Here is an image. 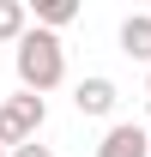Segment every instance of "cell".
Masks as SVG:
<instances>
[{
	"label": "cell",
	"mask_w": 151,
	"mask_h": 157,
	"mask_svg": "<svg viewBox=\"0 0 151 157\" xmlns=\"http://www.w3.org/2000/svg\"><path fill=\"white\" fill-rule=\"evenodd\" d=\"M42 121H48V103H42V97H30V91L6 97V103H0V151L30 145V139L42 133Z\"/></svg>",
	"instance_id": "obj_2"
},
{
	"label": "cell",
	"mask_w": 151,
	"mask_h": 157,
	"mask_svg": "<svg viewBox=\"0 0 151 157\" xmlns=\"http://www.w3.org/2000/svg\"><path fill=\"white\" fill-rule=\"evenodd\" d=\"M145 85H151V67H145Z\"/></svg>",
	"instance_id": "obj_10"
},
{
	"label": "cell",
	"mask_w": 151,
	"mask_h": 157,
	"mask_svg": "<svg viewBox=\"0 0 151 157\" xmlns=\"http://www.w3.org/2000/svg\"><path fill=\"white\" fill-rule=\"evenodd\" d=\"M121 48H127L133 60H145V67H151V12H133V18L121 24Z\"/></svg>",
	"instance_id": "obj_5"
},
{
	"label": "cell",
	"mask_w": 151,
	"mask_h": 157,
	"mask_svg": "<svg viewBox=\"0 0 151 157\" xmlns=\"http://www.w3.org/2000/svg\"><path fill=\"white\" fill-rule=\"evenodd\" d=\"M6 157H55V145H42V139H30V145H18V151H6Z\"/></svg>",
	"instance_id": "obj_8"
},
{
	"label": "cell",
	"mask_w": 151,
	"mask_h": 157,
	"mask_svg": "<svg viewBox=\"0 0 151 157\" xmlns=\"http://www.w3.org/2000/svg\"><path fill=\"white\" fill-rule=\"evenodd\" d=\"M145 115H151V91H145Z\"/></svg>",
	"instance_id": "obj_9"
},
{
	"label": "cell",
	"mask_w": 151,
	"mask_h": 157,
	"mask_svg": "<svg viewBox=\"0 0 151 157\" xmlns=\"http://www.w3.org/2000/svg\"><path fill=\"white\" fill-rule=\"evenodd\" d=\"M12 67H18V91H30V97H48L60 78H67V48H60L55 30H24L18 42H12Z\"/></svg>",
	"instance_id": "obj_1"
},
{
	"label": "cell",
	"mask_w": 151,
	"mask_h": 157,
	"mask_svg": "<svg viewBox=\"0 0 151 157\" xmlns=\"http://www.w3.org/2000/svg\"><path fill=\"white\" fill-rule=\"evenodd\" d=\"M0 157H6V151H0Z\"/></svg>",
	"instance_id": "obj_12"
},
{
	"label": "cell",
	"mask_w": 151,
	"mask_h": 157,
	"mask_svg": "<svg viewBox=\"0 0 151 157\" xmlns=\"http://www.w3.org/2000/svg\"><path fill=\"white\" fill-rule=\"evenodd\" d=\"M79 18V0H37V30H60Z\"/></svg>",
	"instance_id": "obj_7"
},
{
	"label": "cell",
	"mask_w": 151,
	"mask_h": 157,
	"mask_svg": "<svg viewBox=\"0 0 151 157\" xmlns=\"http://www.w3.org/2000/svg\"><path fill=\"white\" fill-rule=\"evenodd\" d=\"M30 30V6L24 0H0V42H18Z\"/></svg>",
	"instance_id": "obj_6"
},
{
	"label": "cell",
	"mask_w": 151,
	"mask_h": 157,
	"mask_svg": "<svg viewBox=\"0 0 151 157\" xmlns=\"http://www.w3.org/2000/svg\"><path fill=\"white\" fill-rule=\"evenodd\" d=\"M115 103H121V91H115L109 73H91V78H79V85H73V109H79V115H91V121L115 115Z\"/></svg>",
	"instance_id": "obj_3"
},
{
	"label": "cell",
	"mask_w": 151,
	"mask_h": 157,
	"mask_svg": "<svg viewBox=\"0 0 151 157\" xmlns=\"http://www.w3.org/2000/svg\"><path fill=\"white\" fill-rule=\"evenodd\" d=\"M145 145H151V133L139 121H115L103 133V145H97V157H145Z\"/></svg>",
	"instance_id": "obj_4"
},
{
	"label": "cell",
	"mask_w": 151,
	"mask_h": 157,
	"mask_svg": "<svg viewBox=\"0 0 151 157\" xmlns=\"http://www.w3.org/2000/svg\"><path fill=\"white\" fill-rule=\"evenodd\" d=\"M145 157H151V145H145Z\"/></svg>",
	"instance_id": "obj_11"
}]
</instances>
